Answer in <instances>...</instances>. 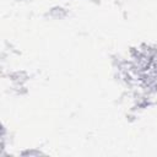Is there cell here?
Wrapping results in <instances>:
<instances>
[{
    "label": "cell",
    "mask_w": 157,
    "mask_h": 157,
    "mask_svg": "<svg viewBox=\"0 0 157 157\" xmlns=\"http://www.w3.org/2000/svg\"><path fill=\"white\" fill-rule=\"evenodd\" d=\"M9 78L11 80L12 85H25L29 78V75L25 70H16L9 72Z\"/></svg>",
    "instance_id": "1"
},
{
    "label": "cell",
    "mask_w": 157,
    "mask_h": 157,
    "mask_svg": "<svg viewBox=\"0 0 157 157\" xmlns=\"http://www.w3.org/2000/svg\"><path fill=\"white\" fill-rule=\"evenodd\" d=\"M47 15L49 17L54 18V20H61V18H64V17L67 16V10L64 9V7H61V6H54V7H52L48 11Z\"/></svg>",
    "instance_id": "2"
},
{
    "label": "cell",
    "mask_w": 157,
    "mask_h": 157,
    "mask_svg": "<svg viewBox=\"0 0 157 157\" xmlns=\"http://www.w3.org/2000/svg\"><path fill=\"white\" fill-rule=\"evenodd\" d=\"M22 156H40V155H44L43 152H40L39 150H36V148H31V150H26V151H22L21 152Z\"/></svg>",
    "instance_id": "3"
}]
</instances>
